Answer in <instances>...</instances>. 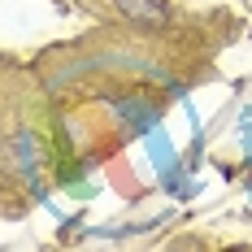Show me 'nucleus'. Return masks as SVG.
<instances>
[{
    "label": "nucleus",
    "mask_w": 252,
    "mask_h": 252,
    "mask_svg": "<svg viewBox=\"0 0 252 252\" xmlns=\"http://www.w3.org/2000/svg\"><path fill=\"white\" fill-rule=\"evenodd\" d=\"M118 9H122L126 18L148 22V26H161V22H165V13H161V4H157V0H118Z\"/></svg>",
    "instance_id": "nucleus-1"
}]
</instances>
